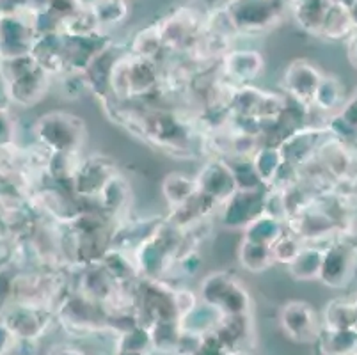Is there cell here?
I'll return each mask as SVG.
<instances>
[{
    "label": "cell",
    "mask_w": 357,
    "mask_h": 355,
    "mask_svg": "<svg viewBox=\"0 0 357 355\" xmlns=\"http://www.w3.org/2000/svg\"><path fill=\"white\" fill-rule=\"evenodd\" d=\"M287 8V0H228L224 13L235 34L256 36L274 29Z\"/></svg>",
    "instance_id": "obj_1"
},
{
    "label": "cell",
    "mask_w": 357,
    "mask_h": 355,
    "mask_svg": "<svg viewBox=\"0 0 357 355\" xmlns=\"http://www.w3.org/2000/svg\"><path fill=\"white\" fill-rule=\"evenodd\" d=\"M79 117L68 114H48L36 125V137L52 153H77L86 139Z\"/></svg>",
    "instance_id": "obj_2"
},
{
    "label": "cell",
    "mask_w": 357,
    "mask_h": 355,
    "mask_svg": "<svg viewBox=\"0 0 357 355\" xmlns=\"http://www.w3.org/2000/svg\"><path fill=\"white\" fill-rule=\"evenodd\" d=\"M203 302L220 315H249V297L233 279L220 273L210 275L203 285Z\"/></svg>",
    "instance_id": "obj_3"
},
{
    "label": "cell",
    "mask_w": 357,
    "mask_h": 355,
    "mask_svg": "<svg viewBox=\"0 0 357 355\" xmlns=\"http://www.w3.org/2000/svg\"><path fill=\"white\" fill-rule=\"evenodd\" d=\"M2 320L6 322V325L11 328L16 338L40 340L50 325L52 311L45 305L18 302L6 309Z\"/></svg>",
    "instance_id": "obj_4"
},
{
    "label": "cell",
    "mask_w": 357,
    "mask_h": 355,
    "mask_svg": "<svg viewBox=\"0 0 357 355\" xmlns=\"http://www.w3.org/2000/svg\"><path fill=\"white\" fill-rule=\"evenodd\" d=\"M38 38L34 25L22 18L20 13L0 15V59H13L32 52Z\"/></svg>",
    "instance_id": "obj_5"
},
{
    "label": "cell",
    "mask_w": 357,
    "mask_h": 355,
    "mask_svg": "<svg viewBox=\"0 0 357 355\" xmlns=\"http://www.w3.org/2000/svg\"><path fill=\"white\" fill-rule=\"evenodd\" d=\"M279 322L284 334L297 343H313L322 331L317 311L307 302L294 301L284 304Z\"/></svg>",
    "instance_id": "obj_6"
},
{
    "label": "cell",
    "mask_w": 357,
    "mask_h": 355,
    "mask_svg": "<svg viewBox=\"0 0 357 355\" xmlns=\"http://www.w3.org/2000/svg\"><path fill=\"white\" fill-rule=\"evenodd\" d=\"M356 250L345 242L333 243L324 252L320 279L331 288H343L352 279L356 269Z\"/></svg>",
    "instance_id": "obj_7"
},
{
    "label": "cell",
    "mask_w": 357,
    "mask_h": 355,
    "mask_svg": "<svg viewBox=\"0 0 357 355\" xmlns=\"http://www.w3.org/2000/svg\"><path fill=\"white\" fill-rule=\"evenodd\" d=\"M322 77L324 75L313 64L303 59V61H295L290 64L284 73V86L298 103L307 107L310 103H313V96Z\"/></svg>",
    "instance_id": "obj_8"
},
{
    "label": "cell",
    "mask_w": 357,
    "mask_h": 355,
    "mask_svg": "<svg viewBox=\"0 0 357 355\" xmlns=\"http://www.w3.org/2000/svg\"><path fill=\"white\" fill-rule=\"evenodd\" d=\"M48 86V73L41 66L34 68L27 75L15 80H9L8 89L11 102L16 105L29 107L36 103L45 94Z\"/></svg>",
    "instance_id": "obj_9"
},
{
    "label": "cell",
    "mask_w": 357,
    "mask_h": 355,
    "mask_svg": "<svg viewBox=\"0 0 357 355\" xmlns=\"http://www.w3.org/2000/svg\"><path fill=\"white\" fill-rule=\"evenodd\" d=\"M334 0H287L288 9L303 31L318 36Z\"/></svg>",
    "instance_id": "obj_10"
},
{
    "label": "cell",
    "mask_w": 357,
    "mask_h": 355,
    "mask_svg": "<svg viewBox=\"0 0 357 355\" xmlns=\"http://www.w3.org/2000/svg\"><path fill=\"white\" fill-rule=\"evenodd\" d=\"M356 32L357 24L354 20L352 11L347 6L334 0V4L327 11V16L324 20V25L318 36L331 39V41H342V39H350Z\"/></svg>",
    "instance_id": "obj_11"
},
{
    "label": "cell",
    "mask_w": 357,
    "mask_h": 355,
    "mask_svg": "<svg viewBox=\"0 0 357 355\" xmlns=\"http://www.w3.org/2000/svg\"><path fill=\"white\" fill-rule=\"evenodd\" d=\"M224 73L236 80H252L263 68V57L255 50H233L224 55Z\"/></svg>",
    "instance_id": "obj_12"
},
{
    "label": "cell",
    "mask_w": 357,
    "mask_h": 355,
    "mask_svg": "<svg viewBox=\"0 0 357 355\" xmlns=\"http://www.w3.org/2000/svg\"><path fill=\"white\" fill-rule=\"evenodd\" d=\"M318 345L324 355H354L357 354L356 328H324L318 336Z\"/></svg>",
    "instance_id": "obj_13"
},
{
    "label": "cell",
    "mask_w": 357,
    "mask_h": 355,
    "mask_svg": "<svg viewBox=\"0 0 357 355\" xmlns=\"http://www.w3.org/2000/svg\"><path fill=\"white\" fill-rule=\"evenodd\" d=\"M151 348L162 354H174L181 328L178 320H157L148 327Z\"/></svg>",
    "instance_id": "obj_14"
},
{
    "label": "cell",
    "mask_w": 357,
    "mask_h": 355,
    "mask_svg": "<svg viewBox=\"0 0 357 355\" xmlns=\"http://www.w3.org/2000/svg\"><path fill=\"white\" fill-rule=\"evenodd\" d=\"M356 325V304L347 301H333L324 311V328H354Z\"/></svg>",
    "instance_id": "obj_15"
},
{
    "label": "cell",
    "mask_w": 357,
    "mask_h": 355,
    "mask_svg": "<svg viewBox=\"0 0 357 355\" xmlns=\"http://www.w3.org/2000/svg\"><path fill=\"white\" fill-rule=\"evenodd\" d=\"M324 263V252L322 250H314L313 247L304 249L297 254V258L290 263V270L297 279H320V272H322Z\"/></svg>",
    "instance_id": "obj_16"
},
{
    "label": "cell",
    "mask_w": 357,
    "mask_h": 355,
    "mask_svg": "<svg viewBox=\"0 0 357 355\" xmlns=\"http://www.w3.org/2000/svg\"><path fill=\"white\" fill-rule=\"evenodd\" d=\"M343 100V86L336 77H322L313 96V103L322 110H334Z\"/></svg>",
    "instance_id": "obj_17"
},
{
    "label": "cell",
    "mask_w": 357,
    "mask_h": 355,
    "mask_svg": "<svg viewBox=\"0 0 357 355\" xmlns=\"http://www.w3.org/2000/svg\"><path fill=\"white\" fill-rule=\"evenodd\" d=\"M89 8L95 13L100 27L121 24L128 15L126 0H95Z\"/></svg>",
    "instance_id": "obj_18"
},
{
    "label": "cell",
    "mask_w": 357,
    "mask_h": 355,
    "mask_svg": "<svg viewBox=\"0 0 357 355\" xmlns=\"http://www.w3.org/2000/svg\"><path fill=\"white\" fill-rule=\"evenodd\" d=\"M199 192L197 181H189L181 174H171L165 181V195L174 206H181L183 203L194 197Z\"/></svg>",
    "instance_id": "obj_19"
},
{
    "label": "cell",
    "mask_w": 357,
    "mask_h": 355,
    "mask_svg": "<svg viewBox=\"0 0 357 355\" xmlns=\"http://www.w3.org/2000/svg\"><path fill=\"white\" fill-rule=\"evenodd\" d=\"M15 343L16 336L11 332V328L6 325V322L0 318V355H11Z\"/></svg>",
    "instance_id": "obj_20"
},
{
    "label": "cell",
    "mask_w": 357,
    "mask_h": 355,
    "mask_svg": "<svg viewBox=\"0 0 357 355\" xmlns=\"http://www.w3.org/2000/svg\"><path fill=\"white\" fill-rule=\"evenodd\" d=\"M15 278L8 275L6 270L0 269V301L6 302V304L15 295Z\"/></svg>",
    "instance_id": "obj_21"
},
{
    "label": "cell",
    "mask_w": 357,
    "mask_h": 355,
    "mask_svg": "<svg viewBox=\"0 0 357 355\" xmlns=\"http://www.w3.org/2000/svg\"><path fill=\"white\" fill-rule=\"evenodd\" d=\"M13 355H38V340H25L16 338Z\"/></svg>",
    "instance_id": "obj_22"
},
{
    "label": "cell",
    "mask_w": 357,
    "mask_h": 355,
    "mask_svg": "<svg viewBox=\"0 0 357 355\" xmlns=\"http://www.w3.org/2000/svg\"><path fill=\"white\" fill-rule=\"evenodd\" d=\"M47 355H86L79 348L71 347V345H54V347L48 350Z\"/></svg>",
    "instance_id": "obj_23"
},
{
    "label": "cell",
    "mask_w": 357,
    "mask_h": 355,
    "mask_svg": "<svg viewBox=\"0 0 357 355\" xmlns=\"http://www.w3.org/2000/svg\"><path fill=\"white\" fill-rule=\"evenodd\" d=\"M9 103L13 102H11V96H9L8 82H6V78L0 75V112H6Z\"/></svg>",
    "instance_id": "obj_24"
},
{
    "label": "cell",
    "mask_w": 357,
    "mask_h": 355,
    "mask_svg": "<svg viewBox=\"0 0 357 355\" xmlns=\"http://www.w3.org/2000/svg\"><path fill=\"white\" fill-rule=\"evenodd\" d=\"M349 59L354 68H357V32L349 39Z\"/></svg>",
    "instance_id": "obj_25"
},
{
    "label": "cell",
    "mask_w": 357,
    "mask_h": 355,
    "mask_svg": "<svg viewBox=\"0 0 357 355\" xmlns=\"http://www.w3.org/2000/svg\"><path fill=\"white\" fill-rule=\"evenodd\" d=\"M336 2H340V4L347 6V8H349V9H352L354 4H356L357 0H336Z\"/></svg>",
    "instance_id": "obj_26"
},
{
    "label": "cell",
    "mask_w": 357,
    "mask_h": 355,
    "mask_svg": "<svg viewBox=\"0 0 357 355\" xmlns=\"http://www.w3.org/2000/svg\"><path fill=\"white\" fill-rule=\"evenodd\" d=\"M354 98H356V100H357V91H356V94H354Z\"/></svg>",
    "instance_id": "obj_27"
},
{
    "label": "cell",
    "mask_w": 357,
    "mask_h": 355,
    "mask_svg": "<svg viewBox=\"0 0 357 355\" xmlns=\"http://www.w3.org/2000/svg\"><path fill=\"white\" fill-rule=\"evenodd\" d=\"M354 355H357V354H354Z\"/></svg>",
    "instance_id": "obj_28"
}]
</instances>
